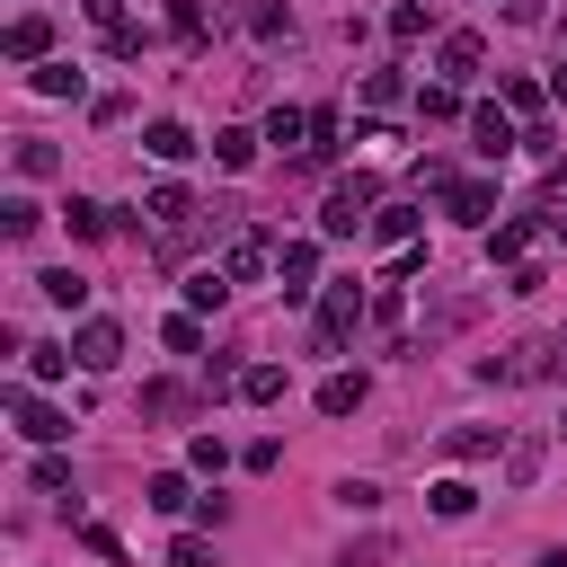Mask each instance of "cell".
<instances>
[{"mask_svg": "<svg viewBox=\"0 0 567 567\" xmlns=\"http://www.w3.org/2000/svg\"><path fill=\"white\" fill-rule=\"evenodd\" d=\"M549 372H558V337H514L505 354L478 363V381H496V390H523V381H549Z\"/></svg>", "mask_w": 567, "mask_h": 567, "instance_id": "1", "label": "cell"}, {"mask_svg": "<svg viewBox=\"0 0 567 567\" xmlns=\"http://www.w3.org/2000/svg\"><path fill=\"white\" fill-rule=\"evenodd\" d=\"M372 213H381V186L372 177H337L328 204H319V230L328 239H354V230H372Z\"/></svg>", "mask_w": 567, "mask_h": 567, "instance_id": "2", "label": "cell"}, {"mask_svg": "<svg viewBox=\"0 0 567 567\" xmlns=\"http://www.w3.org/2000/svg\"><path fill=\"white\" fill-rule=\"evenodd\" d=\"M363 310H372V301H363L354 284H328V301H319V337H310V346H319V354H337V346L354 337V319H363Z\"/></svg>", "mask_w": 567, "mask_h": 567, "instance_id": "3", "label": "cell"}, {"mask_svg": "<svg viewBox=\"0 0 567 567\" xmlns=\"http://www.w3.org/2000/svg\"><path fill=\"white\" fill-rule=\"evenodd\" d=\"M71 354H80V372H115L124 363V328L115 319H80L71 328Z\"/></svg>", "mask_w": 567, "mask_h": 567, "instance_id": "4", "label": "cell"}, {"mask_svg": "<svg viewBox=\"0 0 567 567\" xmlns=\"http://www.w3.org/2000/svg\"><path fill=\"white\" fill-rule=\"evenodd\" d=\"M9 416H18V434H27V443H62V434H71V416H62V408H44L35 390H9Z\"/></svg>", "mask_w": 567, "mask_h": 567, "instance_id": "5", "label": "cell"}, {"mask_svg": "<svg viewBox=\"0 0 567 567\" xmlns=\"http://www.w3.org/2000/svg\"><path fill=\"white\" fill-rule=\"evenodd\" d=\"M470 142H478L487 159H505L523 133H514V115H505V106H470Z\"/></svg>", "mask_w": 567, "mask_h": 567, "instance_id": "6", "label": "cell"}, {"mask_svg": "<svg viewBox=\"0 0 567 567\" xmlns=\"http://www.w3.org/2000/svg\"><path fill=\"white\" fill-rule=\"evenodd\" d=\"M532 239H540V221H532V213L496 221V230H487V266H523V248H532Z\"/></svg>", "mask_w": 567, "mask_h": 567, "instance_id": "7", "label": "cell"}, {"mask_svg": "<svg viewBox=\"0 0 567 567\" xmlns=\"http://www.w3.org/2000/svg\"><path fill=\"white\" fill-rule=\"evenodd\" d=\"M221 275H230V284H257V275H266V230H230Z\"/></svg>", "mask_w": 567, "mask_h": 567, "instance_id": "8", "label": "cell"}, {"mask_svg": "<svg viewBox=\"0 0 567 567\" xmlns=\"http://www.w3.org/2000/svg\"><path fill=\"white\" fill-rule=\"evenodd\" d=\"M275 275H284V301H301L310 275H319V248H310V239H284V248H275Z\"/></svg>", "mask_w": 567, "mask_h": 567, "instance_id": "9", "label": "cell"}, {"mask_svg": "<svg viewBox=\"0 0 567 567\" xmlns=\"http://www.w3.org/2000/svg\"><path fill=\"white\" fill-rule=\"evenodd\" d=\"M44 44H53V18H44V9L9 18V62H44Z\"/></svg>", "mask_w": 567, "mask_h": 567, "instance_id": "10", "label": "cell"}, {"mask_svg": "<svg viewBox=\"0 0 567 567\" xmlns=\"http://www.w3.org/2000/svg\"><path fill=\"white\" fill-rule=\"evenodd\" d=\"M434 62H443V80L461 89V80H478V62H487V44H478V35L461 27V35H443V53H434Z\"/></svg>", "mask_w": 567, "mask_h": 567, "instance_id": "11", "label": "cell"}, {"mask_svg": "<svg viewBox=\"0 0 567 567\" xmlns=\"http://www.w3.org/2000/svg\"><path fill=\"white\" fill-rule=\"evenodd\" d=\"M142 213H151L168 239H177V230H195V195H186V186H151V204H142Z\"/></svg>", "mask_w": 567, "mask_h": 567, "instance_id": "12", "label": "cell"}, {"mask_svg": "<svg viewBox=\"0 0 567 567\" xmlns=\"http://www.w3.org/2000/svg\"><path fill=\"white\" fill-rule=\"evenodd\" d=\"M239 27H248L257 44H284V35H292V9H284V0H239Z\"/></svg>", "mask_w": 567, "mask_h": 567, "instance_id": "13", "label": "cell"}, {"mask_svg": "<svg viewBox=\"0 0 567 567\" xmlns=\"http://www.w3.org/2000/svg\"><path fill=\"white\" fill-rule=\"evenodd\" d=\"M142 151H151V159H168V168H177V159H195V133H186V124H177V115H159V124H151V133H142Z\"/></svg>", "mask_w": 567, "mask_h": 567, "instance_id": "14", "label": "cell"}, {"mask_svg": "<svg viewBox=\"0 0 567 567\" xmlns=\"http://www.w3.org/2000/svg\"><path fill=\"white\" fill-rule=\"evenodd\" d=\"M443 213H452V221H470V230H478V221H487V213H496V186H487V177H470V186H452V195H443Z\"/></svg>", "mask_w": 567, "mask_h": 567, "instance_id": "15", "label": "cell"}, {"mask_svg": "<svg viewBox=\"0 0 567 567\" xmlns=\"http://www.w3.org/2000/svg\"><path fill=\"white\" fill-rule=\"evenodd\" d=\"M496 443H505V425H452V434H443L452 461H496Z\"/></svg>", "mask_w": 567, "mask_h": 567, "instance_id": "16", "label": "cell"}, {"mask_svg": "<svg viewBox=\"0 0 567 567\" xmlns=\"http://www.w3.org/2000/svg\"><path fill=\"white\" fill-rule=\"evenodd\" d=\"M142 496H151V514H186V505H204V496L186 487V470H151V487H142Z\"/></svg>", "mask_w": 567, "mask_h": 567, "instance_id": "17", "label": "cell"}, {"mask_svg": "<svg viewBox=\"0 0 567 567\" xmlns=\"http://www.w3.org/2000/svg\"><path fill=\"white\" fill-rule=\"evenodd\" d=\"M363 408V372H328L319 381V416H354Z\"/></svg>", "mask_w": 567, "mask_h": 567, "instance_id": "18", "label": "cell"}, {"mask_svg": "<svg viewBox=\"0 0 567 567\" xmlns=\"http://www.w3.org/2000/svg\"><path fill=\"white\" fill-rule=\"evenodd\" d=\"M540 461H549V443H540V434L505 443V487H532V478H540Z\"/></svg>", "mask_w": 567, "mask_h": 567, "instance_id": "19", "label": "cell"}, {"mask_svg": "<svg viewBox=\"0 0 567 567\" xmlns=\"http://www.w3.org/2000/svg\"><path fill=\"white\" fill-rule=\"evenodd\" d=\"M257 142H266V133L230 124V133H213V159H221V168H257Z\"/></svg>", "mask_w": 567, "mask_h": 567, "instance_id": "20", "label": "cell"}, {"mask_svg": "<svg viewBox=\"0 0 567 567\" xmlns=\"http://www.w3.org/2000/svg\"><path fill=\"white\" fill-rule=\"evenodd\" d=\"M416 213H425V204H381V213H372V239L408 248V239H416Z\"/></svg>", "mask_w": 567, "mask_h": 567, "instance_id": "21", "label": "cell"}, {"mask_svg": "<svg viewBox=\"0 0 567 567\" xmlns=\"http://www.w3.org/2000/svg\"><path fill=\"white\" fill-rule=\"evenodd\" d=\"M35 284H44V301H53V310H80V301H89V275H71V266H44Z\"/></svg>", "mask_w": 567, "mask_h": 567, "instance_id": "22", "label": "cell"}, {"mask_svg": "<svg viewBox=\"0 0 567 567\" xmlns=\"http://www.w3.org/2000/svg\"><path fill=\"white\" fill-rule=\"evenodd\" d=\"M221 301H230V275L221 266H195L186 275V310H221Z\"/></svg>", "mask_w": 567, "mask_h": 567, "instance_id": "23", "label": "cell"}, {"mask_svg": "<svg viewBox=\"0 0 567 567\" xmlns=\"http://www.w3.org/2000/svg\"><path fill=\"white\" fill-rule=\"evenodd\" d=\"M239 399H248V408H275V399H284V363H248V372H239Z\"/></svg>", "mask_w": 567, "mask_h": 567, "instance_id": "24", "label": "cell"}, {"mask_svg": "<svg viewBox=\"0 0 567 567\" xmlns=\"http://www.w3.org/2000/svg\"><path fill=\"white\" fill-rule=\"evenodd\" d=\"M425 505H434L443 523H461V514L478 505V487H470V478H434V487H425Z\"/></svg>", "mask_w": 567, "mask_h": 567, "instance_id": "25", "label": "cell"}, {"mask_svg": "<svg viewBox=\"0 0 567 567\" xmlns=\"http://www.w3.org/2000/svg\"><path fill=\"white\" fill-rule=\"evenodd\" d=\"M62 221H71V239H106L115 221H106V204H89V195H71L62 204Z\"/></svg>", "mask_w": 567, "mask_h": 567, "instance_id": "26", "label": "cell"}, {"mask_svg": "<svg viewBox=\"0 0 567 567\" xmlns=\"http://www.w3.org/2000/svg\"><path fill=\"white\" fill-rule=\"evenodd\" d=\"M89 80L71 71V62H35V97H80Z\"/></svg>", "mask_w": 567, "mask_h": 567, "instance_id": "27", "label": "cell"}, {"mask_svg": "<svg viewBox=\"0 0 567 567\" xmlns=\"http://www.w3.org/2000/svg\"><path fill=\"white\" fill-rule=\"evenodd\" d=\"M416 115H425V124H452V115H461V89H452V80L416 89Z\"/></svg>", "mask_w": 567, "mask_h": 567, "instance_id": "28", "label": "cell"}, {"mask_svg": "<svg viewBox=\"0 0 567 567\" xmlns=\"http://www.w3.org/2000/svg\"><path fill=\"white\" fill-rule=\"evenodd\" d=\"M71 363H80L71 346H27V381H62Z\"/></svg>", "mask_w": 567, "mask_h": 567, "instance_id": "29", "label": "cell"}, {"mask_svg": "<svg viewBox=\"0 0 567 567\" xmlns=\"http://www.w3.org/2000/svg\"><path fill=\"white\" fill-rule=\"evenodd\" d=\"M266 142H301V151H310V115H301V106H275V115H266Z\"/></svg>", "mask_w": 567, "mask_h": 567, "instance_id": "30", "label": "cell"}, {"mask_svg": "<svg viewBox=\"0 0 567 567\" xmlns=\"http://www.w3.org/2000/svg\"><path fill=\"white\" fill-rule=\"evenodd\" d=\"M53 168H62V151H53V142H35V133H27V142H18V177H53Z\"/></svg>", "mask_w": 567, "mask_h": 567, "instance_id": "31", "label": "cell"}, {"mask_svg": "<svg viewBox=\"0 0 567 567\" xmlns=\"http://www.w3.org/2000/svg\"><path fill=\"white\" fill-rule=\"evenodd\" d=\"M35 221H44L35 195H9V204H0V230H9V239H35Z\"/></svg>", "mask_w": 567, "mask_h": 567, "instance_id": "32", "label": "cell"}, {"mask_svg": "<svg viewBox=\"0 0 567 567\" xmlns=\"http://www.w3.org/2000/svg\"><path fill=\"white\" fill-rule=\"evenodd\" d=\"M142 416H186V390L177 381H142Z\"/></svg>", "mask_w": 567, "mask_h": 567, "instance_id": "33", "label": "cell"}, {"mask_svg": "<svg viewBox=\"0 0 567 567\" xmlns=\"http://www.w3.org/2000/svg\"><path fill=\"white\" fill-rule=\"evenodd\" d=\"M540 284H549V266H540V257H523V266H505V292H514V301H532Z\"/></svg>", "mask_w": 567, "mask_h": 567, "instance_id": "34", "label": "cell"}, {"mask_svg": "<svg viewBox=\"0 0 567 567\" xmlns=\"http://www.w3.org/2000/svg\"><path fill=\"white\" fill-rule=\"evenodd\" d=\"M159 337H168V354H204V328H195V310H177Z\"/></svg>", "mask_w": 567, "mask_h": 567, "instance_id": "35", "label": "cell"}, {"mask_svg": "<svg viewBox=\"0 0 567 567\" xmlns=\"http://www.w3.org/2000/svg\"><path fill=\"white\" fill-rule=\"evenodd\" d=\"M159 18H168V35H186V44L204 35V9H195V0H159Z\"/></svg>", "mask_w": 567, "mask_h": 567, "instance_id": "36", "label": "cell"}, {"mask_svg": "<svg viewBox=\"0 0 567 567\" xmlns=\"http://www.w3.org/2000/svg\"><path fill=\"white\" fill-rule=\"evenodd\" d=\"M425 27H434V18H425V9H416V0H399V9H390V35H399V44H416V35H425Z\"/></svg>", "mask_w": 567, "mask_h": 567, "instance_id": "37", "label": "cell"}, {"mask_svg": "<svg viewBox=\"0 0 567 567\" xmlns=\"http://www.w3.org/2000/svg\"><path fill=\"white\" fill-rule=\"evenodd\" d=\"M399 310H408V284H381L372 292V328H399Z\"/></svg>", "mask_w": 567, "mask_h": 567, "instance_id": "38", "label": "cell"}, {"mask_svg": "<svg viewBox=\"0 0 567 567\" xmlns=\"http://www.w3.org/2000/svg\"><path fill=\"white\" fill-rule=\"evenodd\" d=\"M35 487H44V496H71V461L44 452V461H35Z\"/></svg>", "mask_w": 567, "mask_h": 567, "instance_id": "39", "label": "cell"}, {"mask_svg": "<svg viewBox=\"0 0 567 567\" xmlns=\"http://www.w3.org/2000/svg\"><path fill=\"white\" fill-rule=\"evenodd\" d=\"M399 89H408L399 71H372V80H363V106H399Z\"/></svg>", "mask_w": 567, "mask_h": 567, "instance_id": "40", "label": "cell"}, {"mask_svg": "<svg viewBox=\"0 0 567 567\" xmlns=\"http://www.w3.org/2000/svg\"><path fill=\"white\" fill-rule=\"evenodd\" d=\"M204 390H213V399L239 390V363H230V354H204Z\"/></svg>", "mask_w": 567, "mask_h": 567, "instance_id": "41", "label": "cell"}, {"mask_svg": "<svg viewBox=\"0 0 567 567\" xmlns=\"http://www.w3.org/2000/svg\"><path fill=\"white\" fill-rule=\"evenodd\" d=\"M186 461H195V470H204V478H213V470H221V461H230V452H221V434H195V443H186Z\"/></svg>", "mask_w": 567, "mask_h": 567, "instance_id": "42", "label": "cell"}, {"mask_svg": "<svg viewBox=\"0 0 567 567\" xmlns=\"http://www.w3.org/2000/svg\"><path fill=\"white\" fill-rule=\"evenodd\" d=\"M337 505H346V514H372V505H381V487H372V478H346V487H337Z\"/></svg>", "mask_w": 567, "mask_h": 567, "instance_id": "43", "label": "cell"}, {"mask_svg": "<svg viewBox=\"0 0 567 567\" xmlns=\"http://www.w3.org/2000/svg\"><path fill=\"white\" fill-rule=\"evenodd\" d=\"M80 9H89V18L106 27V35H124V0H80Z\"/></svg>", "mask_w": 567, "mask_h": 567, "instance_id": "44", "label": "cell"}, {"mask_svg": "<svg viewBox=\"0 0 567 567\" xmlns=\"http://www.w3.org/2000/svg\"><path fill=\"white\" fill-rule=\"evenodd\" d=\"M168 567H213V549H204V540H195V532H186V540H177V549H168Z\"/></svg>", "mask_w": 567, "mask_h": 567, "instance_id": "45", "label": "cell"}, {"mask_svg": "<svg viewBox=\"0 0 567 567\" xmlns=\"http://www.w3.org/2000/svg\"><path fill=\"white\" fill-rule=\"evenodd\" d=\"M540 230H549V239H567V204H558V213H540Z\"/></svg>", "mask_w": 567, "mask_h": 567, "instance_id": "46", "label": "cell"}, {"mask_svg": "<svg viewBox=\"0 0 567 567\" xmlns=\"http://www.w3.org/2000/svg\"><path fill=\"white\" fill-rule=\"evenodd\" d=\"M505 18H540V0H505Z\"/></svg>", "mask_w": 567, "mask_h": 567, "instance_id": "47", "label": "cell"}, {"mask_svg": "<svg viewBox=\"0 0 567 567\" xmlns=\"http://www.w3.org/2000/svg\"><path fill=\"white\" fill-rule=\"evenodd\" d=\"M532 567H567V549H540V558H532Z\"/></svg>", "mask_w": 567, "mask_h": 567, "instance_id": "48", "label": "cell"}, {"mask_svg": "<svg viewBox=\"0 0 567 567\" xmlns=\"http://www.w3.org/2000/svg\"><path fill=\"white\" fill-rule=\"evenodd\" d=\"M558 372H567V328H558Z\"/></svg>", "mask_w": 567, "mask_h": 567, "instance_id": "49", "label": "cell"}]
</instances>
